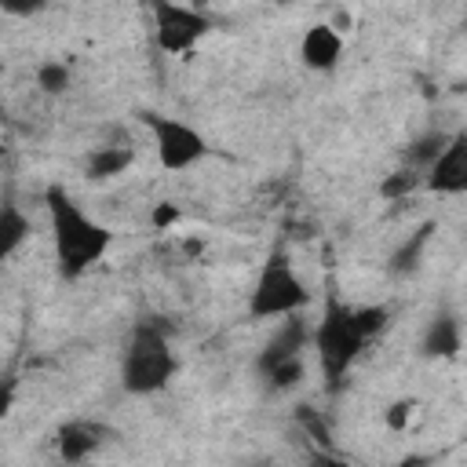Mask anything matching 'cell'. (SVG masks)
Returning <instances> with one entry per match:
<instances>
[{
  "instance_id": "cell-1",
  "label": "cell",
  "mask_w": 467,
  "mask_h": 467,
  "mask_svg": "<svg viewBox=\"0 0 467 467\" xmlns=\"http://www.w3.org/2000/svg\"><path fill=\"white\" fill-rule=\"evenodd\" d=\"M44 204H47V215H51V237H55L58 270H62L66 281H77L95 263H102V255L113 244V234H109V226H102L99 219L80 212V204L58 182L44 190Z\"/></svg>"
},
{
  "instance_id": "cell-2",
  "label": "cell",
  "mask_w": 467,
  "mask_h": 467,
  "mask_svg": "<svg viewBox=\"0 0 467 467\" xmlns=\"http://www.w3.org/2000/svg\"><path fill=\"white\" fill-rule=\"evenodd\" d=\"M175 368H179V361H175L168 336L150 321L135 325V332L124 347V358H120V387L128 394H157L168 387Z\"/></svg>"
},
{
  "instance_id": "cell-3",
  "label": "cell",
  "mask_w": 467,
  "mask_h": 467,
  "mask_svg": "<svg viewBox=\"0 0 467 467\" xmlns=\"http://www.w3.org/2000/svg\"><path fill=\"white\" fill-rule=\"evenodd\" d=\"M314 339V350H317V361H321V372L328 379V387H339V379L350 372L354 358L361 354V347L368 343L354 321V306H343L336 296L325 299V310H321V321L317 328L310 332Z\"/></svg>"
},
{
  "instance_id": "cell-4",
  "label": "cell",
  "mask_w": 467,
  "mask_h": 467,
  "mask_svg": "<svg viewBox=\"0 0 467 467\" xmlns=\"http://www.w3.org/2000/svg\"><path fill=\"white\" fill-rule=\"evenodd\" d=\"M310 303V288L303 285V277L292 270V263L285 255H270V263L263 266L252 296H248V314L255 321L263 317H292Z\"/></svg>"
},
{
  "instance_id": "cell-5",
  "label": "cell",
  "mask_w": 467,
  "mask_h": 467,
  "mask_svg": "<svg viewBox=\"0 0 467 467\" xmlns=\"http://www.w3.org/2000/svg\"><path fill=\"white\" fill-rule=\"evenodd\" d=\"M142 120L153 131L157 164L164 171H186L208 157V139L193 124H186L179 117H164V113H146Z\"/></svg>"
},
{
  "instance_id": "cell-6",
  "label": "cell",
  "mask_w": 467,
  "mask_h": 467,
  "mask_svg": "<svg viewBox=\"0 0 467 467\" xmlns=\"http://www.w3.org/2000/svg\"><path fill=\"white\" fill-rule=\"evenodd\" d=\"M150 11H153V36L164 55H190L197 40L212 29V18L193 4L150 0Z\"/></svg>"
},
{
  "instance_id": "cell-7",
  "label": "cell",
  "mask_w": 467,
  "mask_h": 467,
  "mask_svg": "<svg viewBox=\"0 0 467 467\" xmlns=\"http://www.w3.org/2000/svg\"><path fill=\"white\" fill-rule=\"evenodd\" d=\"M427 190L456 197L467 190V135L456 131L445 139V146L438 150V157L427 164Z\"/></svg>"
},
{
  "instance_id": "cell-8",
  "label": "cell",
  "mask_w": 467,
  "mask_h": 467,
  "mask_svg": "<svg viewBox=\"0 0 467 467\" xmlns=\"http://www.w3.org/2000/svg\"><path fill=\"white\" fill-rule=\"evenodd\" d=\"M299 58H303V66L314 69V73L336 69L339 58H343V33L332 29V22H314V26H306V33H303V40H299Z\"/></svg>"
},
{
  "instance_id": "cell-9",
  "label": "cell",
  "mask_w": 467,
  "mask_h": 467,
  "mask_svg": "<svg viewBox=\"0 0 467 467\" xmlns=\"http://www.w3.org/2000/svg\"><path fill=\"white\" fill-rule=\"evenodd\" d=\"M106 438H109V431H106L102 423H91V420H69V423L58 427L55 445H58V456H62L66 463H80V460H88Z\"/></svg>"
},
{
  "instance_id": "cell-10",
  "label": "cell",
  "mask_w": 467,
  "mask_h": 467,
  "mask_svg": "<svg viewBox=\"0 0 467 467\" xmlns=\"http://www.w3.org/2000/svg\"><path fill=\"white\" fill-rule=\"evenodd\" d=\"M463 347V328H460V317L441 310L431 317L427 332H423V354L427 358H456Z\"/></svg>"
},
{
  "instance_id": "cell-11",
  "label": "cell",
  "mask_w": 467,
  "mask_h": 467,
  "mask_svg": "<svg viewBox=\"0 0 467 467\" xmlns=\"http://www.w3.org/2000/svg\"><path fill=\"white\" fill-rule=\"evenodd\" d=\"M29 215L15 201H0V263L11 259L29 237Z\"/></svg>"
},
{
  "instance_id": "cell-12",
  "label": "cell",
  "mask_w": 467,
  "mask_h": 467,
  "mask_svg": "<svg viewBox=\"0 0 467 467\" xmlns=\"http://www.w3.org/2000/svg\"><path fill=\"white\" fill-rule=\"evenodd\" d=\"M306 339H310V336H306L303 321H296V317H292V321H288V325H285V328L274 336V343L263 350V358H259V368L266 372L270 365H277V361H285V358H296V354L306 347Z\"/></svg>"
},
{
  "instance_id": "cell-13",
  "label": "cell",
  "mask_w": 467,
  "mask_h": 467,
  "mask_svg": "<svg viewBox=\"0 0 467 467\" xmlns=\"http://www.w3.org/2000/svg\"><path fill=\"white\" fill-rule=\"evenodd\" d=\"M135 161L131 146H99L88 153V179H113L120 171H128V164Z\"/></svg>"
},
{
  "instance_id": "cell-14",
  "label": "cell",
  "mask_w": 467,
  "mask_h": 467,
  "mask_svg": "<svg viewBox=\"0 0 467 467\" xmlns=\"http://www.w3.org/2000/svg\"><path fill=\"white\" fill-rule=\"evenodd\" d=\"M423 186V175H416V168H398L379 182V197L383 201H405L409 193H416Z\"/></svg>"
},
{
  "instance_id": "cell-15",
  "label": "cell",
  "mask_w": 467,
  "mask_h": 467,
  "mask_svg": "<svg viewBox=\"0 0 467 467\" xmlns=\"http://www.w3.org/2000/svg\"><path fill=\"white\" fill-rule=\"evenodd\" d=\"M431 230H434V223H423L420 230H412V237L394 252V270L398 274H405V270H412L416 263H420V255H423V248H427V241H431Z\"/></svg>"
},
{
  "instance_id": "cell-16",
  "label": "cell",
  "mask_w": 467,
  "mask_h": 467,
  "mask_svg": "<svg viewBox=\"0 0 467 467\" xmlns=\"http://www.w3.org/2000/svg\"><path fill=\"white\" fill-rule=\"evenodd\" d=\"M36 88H40L44 95H62V91L69 88V66L58 62V58L40 62V66H36Z\"/></svg>"
},
{
  "instance_id": "cell-17",
  "label": "cell",
  "mask_w": 467,
  "mask_h": 467,
  "mask_svg": "<svg viewBox=\"0 0 467 467\" xmlns=\"http://www.w3.org/2000/svg\"><path fill=\"white\" fill-rule=\"evenodd\" d=\"M263 376L270 379V387H274V390H288V387H296V383L303 379V354H296V358H285V361L270 365Z\"/></svg>"
},
{
  "instance_id": "cell-18",
  "label": "cell",
  "mask_w": 467,
  "mask_h": 467,
  "mask_svg": "<svg viewBox=\"0 0 467 467\" xmlns=\"http://www.w3.org/2000/svg\"><path fill=\"white\" fill-rule=\"evenodd\" d=\"M387 317H390L387 306H354V321H358V328H361L365 339L379 336L387 328Z\"/></svg>"
},
{
  "instance_id": "cell-19",
  "label": "cell",
  "mask_w": 467,
  "mask_h": 467,
  "mask_svg": "<svg viewBox=\"0 0 467 467\" xmlns=\"http://www.w3.org/2000/svg\"><path fill=\"white\" fill-rule=\"evenodd\" d=\"M179 223H182V208H179L175 201H157V204L150 208V226H153L157 234L175 230Z\"/></svg>"
},
{
  "instance_id": "cell-20",
  "label": "cell",
  "mask_w": 467,
  "mask_h": 467,
  "mask_svg": "<svg viewBox=\"0 0 467 467\" xmlns=\"http://www.w3.org/2000/svg\"><path fill=\"white\" fill-rule=\"evenodd\" d=\"M412 416H416V398H398V401L383 412V423H387L390 431H405V427L412 423Z\"/></svg>"
},
{
  "instance_id": "cell-21",
  "label": "cell",
  "mask_w": 467,
  "mask_h": 467,
  "mask_svg": "<svg viewBox=\"0 0 467 467\" xmlns=\"http://www.w3.org/2000/svg\"><path fill=\"white\" fill-rule=\"evenodd\" d=\"M445 139H449V135H441V131H438V135H423V139L412 146V164H423V168H427V164L438 157V150L445 146Z\"/></svg>"
},
{
  "instance_id": "cell-22",
  "label": "cell",
  "mask_w": 467,
  "mask_h": 467,
  "mask_svg": "<svg viewBox=\"0 0 467 467\" xmlns=\"http://www.w3.org/2000/svg\"><path fill=\"white\" fill-rule=\"evenodd\" d=\"M44 7H47V0H0V11H4V15H15V18L40 15Z\"/></svg>"
},
{
  "instance_id": "cell-23",
  "label": "cell",
  "mask_w": 467,
  "mask_h": 467,
  "mask_svg": "<svg viewBox=\"0 0 467 467\" xmlns=\"http://www.w3.org/2000/svg\"><path fill=\"white\" fill-rule=\"evenodd\" d=\"M15 394H18V379H15V376H4V379H0V420L11 412Z\"/></svg>"
},
{
  "instance_id": "cell-24",
  "label": "cell",
  "mask_w": 467,
  "mask_h": 467,
  "mask_svg": "<svg viewBox=\"0 0 467 467\" xmlns=\"http://www.w3.org/2000/svg\"><path fill=\"white\" fill-rule=\"evenodd\" d=\"M299 416H303V423L310 427V434H314V441H321V445H325V441H328V427H325V423H321V420H317V416H314L310 409H303Z\"/></svg>"
},
{
  "instance_id": "cell-25",
  "label": "cell",
  "mask_w": 467,
  "mask_h": 467,
  "mask_svg": "<svg viewBox=\"0 0 467 467\" xmlns=\"http://www.w3.org/2000/svg\"><path fill=\"white\" fill-rule=\"evenodd\" d=\"M4 153H7V146H4V142H0V161H4Z\"/></svg>"
},
{
  "instance_id": "cell-26",
  "label": "cell",
  "mask_w": 467,
  "mask_h": 467,
  "mask_svg": "<svg viewBox=\"0 0 467 467\" xmlns=\"http://www.w3.org/2000/svg\"><path fill=\"white\" fill-rule=\"evenodd\" d=\"M0 117H4V106H0Z\"/></svg>"
},
{
  "instance_id": "cell-27",
  "label": "cell",
  "mask_w": 467,
  "mask_h": 467,
  "mask_svg": "<svg viewBox=\"0 0 467 467\" xmlns=\"http://www.w3.org/2000/svg\"><path fill=\"white\" fill-rule=\"evenodd\" d=\"M281 4H285V0H281Z\"/></svg>"
}]
</instances>
